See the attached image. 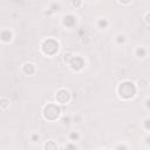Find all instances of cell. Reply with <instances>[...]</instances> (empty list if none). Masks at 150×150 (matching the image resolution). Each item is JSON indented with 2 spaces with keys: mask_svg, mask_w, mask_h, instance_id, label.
<instances>
[{
  "mask_svg": "<svg viewBox=\"0 0 150 150\" xmlns=\"http://www.w3.org/2000/svg\"><path fill=\"white\" fill-rule=\"evenodd\" d=\"M108 25H109V22H108V20H107V19H100V20L97 21V27H98V28H101V29L107 28V27H108Z\"/></svg>",
  "mask_w": 150,
  "mask_h": 150,
  "instance_id": "obj_11",
  "label": "cell"
},
{
  "mask_svg": "<svg viewBox=\"0 0 150 150\" xmlns=\"http://www.w3.org/2000/svg\"><path fill=\"white\" fill-rule=\"evenodd\" d=\"M69 138H70L71 141H77V139L80 138V135H79L77 131H71V132L69 134Z\"/></svg>",
  "mask_w": 150,
  "mask_h": 150,
  "instance_id": "obj_12",
  "label": "cell"
},
{
  "mask_svg": "<svg viewBox=\"0 0 150 150\" xmlns=\"http://www.w3.org/2000/svg\"><path fill=\"white\" fill-rule=\"evenodd\" d=\"M12 38H13V34H12V32L9 29H4L1 32V40L4 42H9L12 40Z\"/></svg>",
  "mask_w": 150,
  "mask_h": 150,
  "instance_id": "obj_8",
  "label": "cell"
},
{
  "mask_svg": "<svg viewBox=\"0 0 150 150\" xmlns=\"http://www.w3.org/2000/svg\"><path fill=\"white\" fill-rule=\"evenodd\" d=\"M73 56H74V55H71L70 53H67V54H64V57H63V60H64L66 62H68V63H69V62L71 61Z\"/></svg>",
  "mask_w": 150,
  "mask_h": 150,
  "instance_id": "obj_16",
  "label": "cell"
},
{
  "mask_svg": "<svg viewBox=\"0 0 150 150\" xmlns=\"http://www.w3.org/2000/svg\"><path fill=\"white\" fill-rule=\"evenodd\" d=\"M56 101L57 103H61V104H66L70 101V93L67 90V89H60L57 90L56 93Z\"/></svg>",
  "mask_w": 150,
  "mask_h": 150,
  "instance_id": "obj_4",
  "label": "cell"
},
{
  "mask_svg": "<svg viewBox=\"0 0 150 150\" xmlns=\"http://www.w3.org/2000/svg\"><path fill=\"white\" fill-rule=\"evenodd\" d=\"M143 125H144V128H145L146 130H150V118H146V120H144V122H143Z\"/></svg>",
  "mask_w": 150,
  "mask_h": 150,
  "instance_id": "obj_18",
  "label": "cell"
},
{
  "mask_svg": "<svg viewBox=\"0 0 150 150\" xmlns=\"http://www.w3.org/2000/svg\"><path fill=\"white\" fill-rule=\"evenodd\" d=\"M118 96L123 100H130L136 95V87L130 81H123L117 87Z\"/></svg>",
  "mask_w": 150,
  "mask_h": 150,
  "instance_id": "obj_1",
  "label": "cell"
},
{
  "mask_svg": "<svg viewBox=\"0 0 150 150\" xmlns=\"http://www.w3.org/2000/svg\"><path fill=\"white\" fill-rule=\"evenodd\" d=\"M41 50L43 54H46L48 56H53L59 52V42L52 38L46 39L41 43Z\"/></svg>",
  "mask_w": 150,
  "mask_h": 150,
  "instance_id": "obj_3",
  "label": "cell"
},
{
  "mask_svg": "<svg viewBox=\"0 0 150 150\" xmlns=\"http://www.w3.org/2000/svg\"><path fill=\"white\" fill-rule=\"evenodd\" d=\"M22 70H23V73L26 75H33L35 73V66L33 63H30V62H27V63L23 64Z\"/></svg>",
  "mask_w": 150,
  "mask_h": 150,
  "instance_id": "obj_7",
  "label": "cell"
},
{
  "mask_svg": "<svg viewBox=\"0 0 150 150\" xmlns=\"http://www.w3.org/2000/svg\"><path fill=\"white\" fill-rule=\"evenodd\" d=\"M45 150H59V146L54 141L49 139L45 143Z\"/></svg>",
  "mask_w": 150,
  "mask_h": 150,
  "instance_id": "obj_9",
  "label": "cell"
},
{
  "mask_svg": "<svg viewBox=\"0 0 150 150\" xmlns=\"http://www.w3.org/2000/svg\"><path fill=\"white\" fill-rule=\"evenodd\" d=\"M144 20H145V22H146L148 25H150V12H148V13L145 14V16H144Z\"/></svg>",
  "mask_w": 150,
  "mask_h": 150,
  "instance_id": "obj_20",
  "label": "cell"
},
{
  "mask_svg": "<svg viewBox=\"0 0 150 150\" xmlns=\"http://www.w3.org/2000/svg\"><path fill=\"white\" fill-rule=\"evenodd\" d=\"M145 107H146L148 109H150V98H148V100L145 101Z\"/></svg>",
  "mask_w": 150,
  "mask_h": 150,
  "instance_id": "obj_22",
  "label": "cell"
},
{
  "mask_svg": "<svg viewBox=\"0 0 150 150\" xmlns=\"http://www.w3.org/2000/svg\"><path fill=\"white\" fill-rule=\"evenodd\" d=\"M64 150H77V146L73 143H68L66 146H64Z\"/></svg>",
  "mask_w": 150,
  "mask_h": 150,
  "instance_id": "obj_15",
  "label": "cell"
},
{
  "mask_svg": "<svg viewBox=\"0 0 150 150\" xmlns=\"http://www.w3.org/2000/svg\"><path fill=\"white\" fill-rule=\"evenodd\" d=\"M69 66H70V68H71L73 70H75V71H80V70L84 67V60H83L81 56L75 55V56H73L71 61L69 62Z\"/></svg>",
  "mask_w": 150,
  "mask_h": 150,
  "instance_id": "obj_5",
  "label": "cell"
},
{
  "mask_svg": "<svg viewBox=\"0 0 150 150\" xmlns=\"http://www.w3.org/2000/svg\"><path fill=\"white\" fill-rule=\"evenodd\" d=\"M124 41H125V35L124 34H118L116 36V42L117 43H123Z\"/></svg>",
  "mask_w": 150,
  "mask_h": 150,
  "instance_id": "obj_13",
  "label": "cell"
},
{
  "mask_svg": "<svg viewBox=\"0 0 150 150\" xmlns=\"http://www.w3.org/2000/svg\"><path fill=\"white\" fill-rule=\"evenodd\" d=\"M30 139H32V142H34V143H38V142L40 141V136H39L38 134H33V135L30 136Z\"/></svg>",
  "mask_w": 150,
  "mask_h": 150,
  "instance_id": "obj_17",
  "label": "cell"
},
{
  "mask_svg": "<svg viewBox=\"0 0 150 150\" xmlns=\"http://www.w3.org/2000/svg\"><path fill=\"white\" fill-rule=\"evenodd\" d=\"M8 104H9V100L2 97V98H1V109H6Z\"/></svg>",
  "mask_w": 150,
  "mask_h": 150,
  "instance_id": "obj_14",
  "label": "cell"
},
{
  "mask_svg": "<svg viewBox=\"0 0 150 150\" xmlns=\"http://www.w3.org/2000/svg\"><path fill=\"white\" fill-rule=\"evenodd\" d=\"M135 53H136V56H138V57H144V56L146 55V49H145L144 47H137Z\"/></svg>",
  "mask_w": 150,
  "mask_h": 150,
  "instance_id": "obj_10",
  "label": "cell"
},
{
  "mask_svg": "<svg viewBox=\"0 0 150 150\" xmlns=\"http://www.w3.org/2000/svg\"><path fill=\"white\" fill-rule=\"evenodd\" d=\"M60 114H61V109L55 103H48L47 105H45V108L42 110L43 117L48 121H55L56 118H59Z\"/></svg>",
  "mask_w": 150,
  "mask_h": 150,
  "instance_id": "obj_2",
  "label": "cell"
},
{
  "mask_svg": "<svg viewBox=\"0 0 150 150\" xmlns=\"http://www.w3.org/2000/svg\"><path fill=\"white\" fill-rule=\"evenodd\" d=\"M145 141H146V143H148V144H150V137H146V138H145Z\"/></svg>",
  "mask_w": 150,
  "mask_h": 150,
  "instance_id": "obj_24",
  "label": "cell"
},
{
  "mask_svg": "<svg viewBox=\"0 0 150 150\" xmlns=\"http://www.w3.org/2000/svg\"><path fill=\"white\" fill-rule=\"evenodd\" d=\"M62 23H63L66 27H73V26L76 23V19H75L74 15L68 14V15H64V16H63Z\"/></svg>",
  "mask_w": 150,
  "mask_h": 150,
  "instance_id": "obj_6",
  "label": "cell"
},
{
  "mask_svg": "<svg viewBox=\"0 0 150 150\" xmlns=\"http://www.w3.org/2000/svg\"><path fill=\"white\" fill-rule=\"evenodd\" d=\"M71 5H73V6H80V5H81V2H80V1H76V2H75V1H73V2H71Z\"/></svg>",
  "mask_w": 150,
  "mask_h": 150,
  "instance_id": "obj_23",
  "label": "cell"
},
{
  "mask_svg": "<svg viewBox=\"0 0 150 150\" xmlns=\"http://www.w3.org/2000/svg\"><path fill=\"white\" fill-rule=\"evenodd\" d=\"M115 150H128V148H127L124 144H118V145L115 148Z\"/></svg>",
  "mask_w": 150,
  "mask_h": 150,
  "instance_id": "obj_19",
  "label": "cell"
},
{
  "mask_svg": "<svg viewBox=\"0 0 150 150\" xmlns=\"http://www.w3.org/2000/svg\"><path fill=\"white\" fill-rule=\"evenodd\" d=\"M62 122L63 123H70V117H63L62 118Z\"/></svg>",
  "mask_w": 150,
  "mask_h": 150,
  "instance_id": "obj_21",
  "label": "cell"
}]
</instances>
